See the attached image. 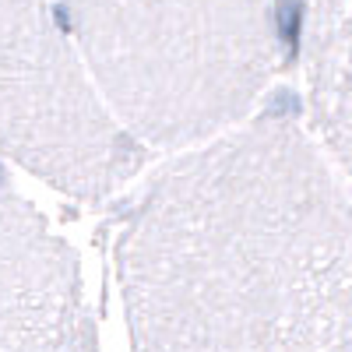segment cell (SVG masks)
<instances>
[{
	"mask_svg": "<svg viewBox=\"0 0 352 352\" xmlns=\"http://www.w3.org/2000/svg\"><path fill=\"white\" fill-rule=\"evenodd\" d=\"M134 229L138 352H352V194L296 131L176 166Z\"/></svg>",
	"mask_w": 352,
	"mask_h": 352,
	"instance_id": "6da1fadb",
	"label": "cell"
},
{
	"mask_svg": "<svg viewBox=\"0 0 352 352\" xmlns=\"http://www.w3.org/2000/svg\"><path fill=\"white\" fill-rule=\"evenodd\" d=\"M60 11L113 106L162 144L229 127L275 60L268 0H60Z\"/></svg>",
	"mask_w": 352,
	"mask_h": 352,
	"instance_id": "7a4b0ae2",
	"label": "cell"
},
{
	"mask_svg": "<svg viewBox=\"0 0 352 352\" xmlns=\"http://www.w3.org/2000/svg\"><path fill=\"white\" fill-rule=\"evenodd\" d=\"M0 141L53 184L81 180L120 141L46 0H0Z\"/></svg>",
	"mask_w": 352,
	"mask_h": 352,
	"instance_id": "3957f363",
	"label": "cell"
},
{
	"mask_svg": "<svg viewBox=\"0 0 352 352\" xmlns=\"http://www.w3.org/2000/svg\"><path fill=\"white\" fill-rule=\"evenodd\" d=\"M307 71L317 131L352 184V0H307Z\"/></svg>",
	"mask_w": 352,
	"mask_h": 352,
	"instance_id": "277c9868",
	"label": "cell"
}]
</instances>
